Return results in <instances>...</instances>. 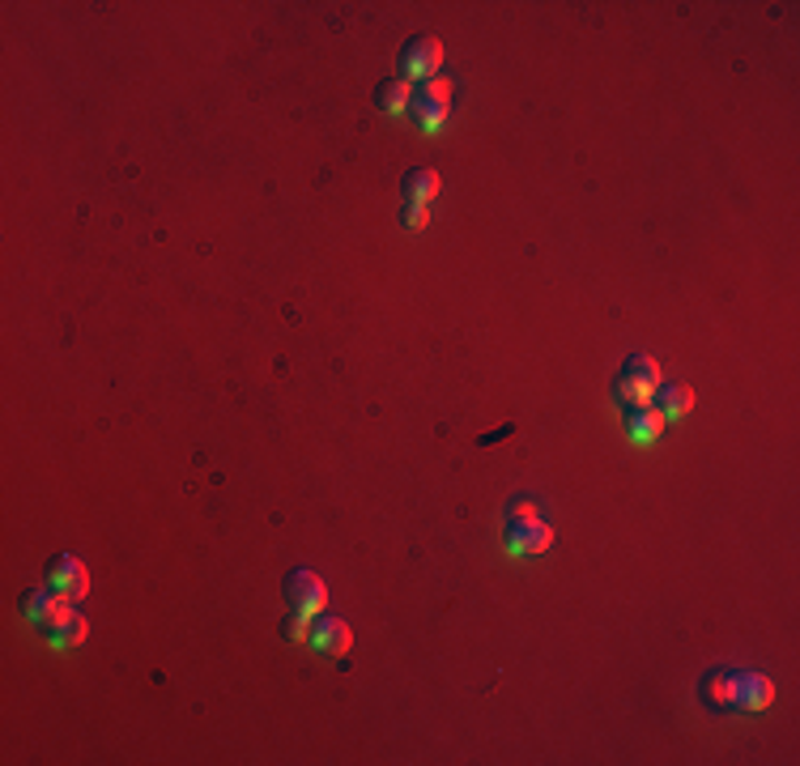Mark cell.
<instances>
[{"mask_svg": "<svg viewBox=\"0 0 800 766\" xmlns=\"http://www.w3.org/2000/svg\"><path fill=\"white\" fill-rule=\"evenodd\" d=\"M401 188H405V205H435L443 192V175L435 167H413Z\"/></svg>", "mask_w": 800, "mask_h": 766, "instance_id": "cell-12", "label": "cell"}, {"mask_svg": "<svg viewBox=\"0 0 800 766\" xmlns=\"http://www.w3.org/2000/svg\"><path fill=\"white\" fill-rule=\"evenodd\" d=\"M443 39L438 35H413L409 43L401 48V56H396V77L401 81H409L413 90L417 86H426V81H435L438 69H443Z\"/></svg>", "mask_w": 800, "mask_h": 766, "instance_id": "cell-3", "label": "cell"}, {"mask_svg": "<svg viewBox=\"0 0 800 766\" xmlns=\"http://www.w3.org/2000/svg\"><path fill=\"white\" fill-rule=\"evenodd\" d=\"M554 546V528L541 520V507L529 494H515L503 515V550L511 558H541Z\"/></svg>", "mask_w": 800, "mask_h": 766, "instance_id": "cell-1", "label": "cell"}, {"mask_svg": "<svg viewBox=\"0 0 800 766\" xmlns=\"http://www.w3.org/2000/svg\"><path fill=\"white\" fill-rule=\"evenodd\" d=\"M86 635H90V622H86V618L73 609L65 622L56 626V630H48V647H56V651H69V647L86 644Z\"/></svg>", "mask_w": 800, "mask_h": 766, "instance_id": "cell-15", "label": "cell"}, {"mask_svg": "<svg viewBox=\"0 0 800 766\" xmlns=\"http://www.w3.org/2000/svg\"><path fill=\"white\" fill-rule=\"evenodd\" d=\"M664 426H669V422L660 418V409H652V405L626 409V439L639 443V448H652V443H660Z\"/></svg>", "mask_w": 800, "mask_h": 766, "instance_id": "cell-11", "label": "cell"}, {"mask_svg": "<svg viewBox=\"0 0 800 766\" xmlns=\"http://www.w3.org/2000/svg\"><path fill=\"white\" fill-rule=\"evenodd\" d=\"M375 107L384 111V116H409V107H413V86L409 81H401V77H388L379 90H375Z\"/></svg>", "mask_w": 800, "mask_h": 766, "instance_id": "cell-14", "label": "cell"}, {"mask_svg": "<svg viewBox=\"0 0 800 766\" xmlns=\"http://www.w3.org/2000/svg\"><path fill=\"white\" fill-rule=\"evenodd\" d=\"M307 647L324 656V660H345L349 647H354V630L345 618H333V613H319L312 622V635H307Z\"/></svg>", "mask_w": 800, "mask_h": 766, "instance_id": "cell-7", "label": "cell"}, {"mask_svg": "<svg viewBox=\"0 0 800 766\" xmlns=\"http://www.w3.org/2000/svg\"><path fill=\"white\" fill-rule=\"evenodd\" d=\"M18 613H22L26 626H34V630H43V635H48V630H56V626L73 613V600H65L60 592H51L48 583H43V588L26 592L22 605H18Z\"/></svg>", "mask_w": 800, "mask_h": 766, "instance_id": "cell-5", "label": "cell"}, {"mask_svg": "<svg viewBox=\"0 0 800 766\" xmlns=\"http://www.w3.org/2000/svg\"><path fill=\"white\" fill-rule=\"evenodd\" d=\"M286 605H290V613H307V618H319L324 609H328V583L319 579L316 571H307V567H298V571L286 574Z\"/></svg>", "mask_w": 800, "mask_h": 766, "instance_id": "cell-6", "label": "cell"}, {"mask_svg": "<svg viewBox=\"0 0 800 766\" xmlns=\"http://www.w3.org/2000/svg\"><path fill=\"white\" fill-rule=\"evenodd\" d=\"M409 116L422 132H438V128L447 124V116H452V77H443V72H438L435 81L417 86V90H413Z\"/></svg>", "mask_w": 800, "mask_h": 766, "instance_id": "cell-4", "label": "cell"}, {"mask_svg": "<svg viewBox=\"0 0 800 766\" xmlns=\"http://www.w3.org/2000/svg\"><path fill=\"white\" fill-rule=\"evenodd\" d=\"M699 698H703L711 711H737L732 707V669H711L699 681Z\"/></svg>", "mask_w": 800, "mask_h": 766, "instance_id": "cell-13", "label": "cell"}, {"mask_svg": "<svg viewBox=\"0 0 800 766\" xmlns=\"http://www.w3.org/2000/svg\"><path fill=\"white\" fill-rule=\"evenodd\" d=\"M776 703V681L758 669L732 672V707L741 711H767Z\"/></svg>", "mask_w": 800, "mask_h": 766, "instance_id": "cell-9", "label": "cell"}, {"mask_svg": "<svg viewBox=\"0 0 800 766\" xmlns=\"http://www.w3.org/2000/svg\"><path fill=\"white\" fill-rule=\"evenodd\" d=\"M694 405H699V396L690 383H660V392H655V409L664 422H685Z\"/></svg>", "mask_w": 800, "mask_h": 766, "instance_id": "cell-10", "label": "cell"}, {"mask_svg": "<svg viewBox=\"0 0 800 766\" xmlns=\"http://www.w3.org/2000/svg\"><path fill=\"white\" fill-rule=\"evenodd\" d=\"M660 383H664L660 362H655L652 354H631V359L622 362L618 380H613V396H618V405H626V409L652 405Z\"/></svg>", "mask_w": 800, "mask_h": 766, "instance_id": "cell-2", "label": "cell"}, {"mask_svg": "<svg viewBox=\"0 0 800 766\" xmlns=\"http://www.w3.org/2000/svg\"><path fill=\"white\" fill-rule=\"evenodd\" d=\"M401 222H405L409 230H426V226H431V205H405V209H401Z\"/></svg>", "mask_w": 800, "mask_h": 766, "instance_id": "cell-17", "label": "cell"}, {"mask_svg": "<svg viewBox=\"0 0 800 766\" xmlns=\"http://www.w3.org/2000/svg\"><path fill=\"white\" fill-rule=\"evenodd\" d=\"M312 622H316V618H307V613H290V618H286V630H282V635H286L290 644H307V635H312Z\"/></svg>", "mask_w": 800, "mask_h": 766, "instance_id": "cell-16", "label": "cell"}, {"mask_svg": "<svg viewBox=\"0 0 800 766\" xmlns=\"http://www.w3.org/2000/svg\"><path fill=\"white\" fill-rule=\"evenodd\" d=\"M48 588L65 600H86L90 597V567L73 553H60L48 567Z\"/></svg>", "mask_w": 800, "mask_h": 766, "instance_id": "cell-8", "label": "cell"}]
</instances>
